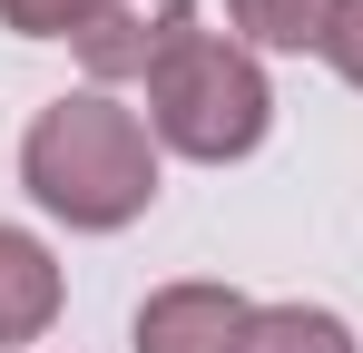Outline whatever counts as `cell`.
Wrapping results in <instances>:
<instances>
[{"mask_svg":"<svg viewBox=\"0 0 363 353\" xmlns=\"http://www.w3.org/2000/svg\"><path fill=\"white\" fill-rule=\"evenodd\" d=\"M20 186L79 235H118L157 206V138L108 89H69L20 138Z\"/></svg>","mask_w":363,"mask_h":353,"instance_id":"1","label":"cell"},{"mask_svg":"<svg viewBox=\"0 0 363 353\" xmlns=\"http://www.w3.org/2000/svg\"><path fill=\"white\" fill-rule=\"evenodd\" d=\"M265 128H275V89H265V69H255L245 40L196 30V40L147 79V138H157L167 157L236 167V157L265 147Z\"/></svg>","mask_w":363,"mask_h":353,"instance_id":"2","label":"cell"},{"mask_svg":"<svg viewBox=\"0 0 363 353\" xmlns=\"http://www.w3.org/2000/svg\"><path fill=\"white\" fill-rule=\"evenodd\" d=\"M186 40H196V0H99L69 50L89 69V89H118V79H157Z\"/></svg>","mask_w":363,"mask_h":353,"instance_id":"3","label":"cell"},{"mask_svg":"<svg viewBox=\"0 0 363 353\" xmlns=\"http://www.w3.org/2000/svg\"><path fill=\"white\" fill-rule=\"evenodd\" d=\"M245 324H255V304L236 285H206V275H186V285H157L138 304V353H245Z\"/></svg>","mask_w":363,"mask_h":353,"instance_id":"4","label":"cell"},{"mask_svg":"<svg viewBox=\"0 0 363 353\" xmlns=\"http://www.w3.org/2000/svg\"><path fill=\"white\" fill-rule=\"evenodd\" d=\"M60 255L40 245L30 226H0V353L40 344L50 324H60Z\"/></svg>","mask_w":363,"mask_h":353,"instance_id":"5","label":"cell"},{"mask_svg":"<svg viewBox=\"0 0 363 353\" xmlns=\"http://www.w3.org/2000/svg\"><path fill=\"white\" fill-rule=\"evenodd\" d=\"M334 10L344 0H226L245 50H324L334 40Z\"/></svg>","mask_w":363,"mask_h":353,"instance_id":"6","label":"cell"},{"mask_svg":"<svg viewBox=\"0 0 363 353\" xmlns=\"http://www.w3.org/2000/svg\"><path fill=\"white\" fill-rule=\"evenodd\" d=\"M245 353H363V344H354V324L334 304H255Z\"/></svg>","mask_w":363,"mask_h":353,"instance_id":"7","label":"cell"},{"mask_svg":"<svg viewBox=\"0 0 363 353\" xmlns=\"http://www.w3.org/2000/svg\"><path fill=\"white\" fill-rule=\"evenodd\" d=\"M89 10L99 0H0V30H20V40H79Z\"/></svg>","mask_w":363,"mask_h":353,"instance_id":"8","label":"cell"},{"mask_svg":"<svg viewBox=\"0 0 363 353\" xmlns=\"http://www.w3.org/2000/svg\"><path fill=\"white\" fill-rule=\"evenodd\" d=\"M324 59H334V79H344V89H363V0H344V10H334Z\"/></svg>","mask_w":363,"mask_h":353,"instance_id":"9","label":"cell"}]
</instances>
